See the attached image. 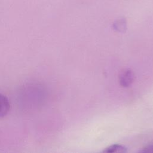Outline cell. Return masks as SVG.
<instances>
[{"mask_svg":"<svg viewBox=\"0 0 153 153\" xmlns=\"http://www.w3.org/2000/svg\"><path fill=\"white\" fill-rule=\"evenodd\" d=\"M10 102L4 95L0 94V117H4L10 110Z\"/></svg>","mask_w":153,"mask_h":153,"instance_id":"2","label":"cell"},{"mask_svg":"<svg viewBox=\"0 0 153 153\" xmlns=\"http://www.w3.org/2000/svg\"><path fill=\"white\" fill-rule=\"evenodd\" d=\"M142 152H153V144H151L149 145L146 146L145 147L143 148L142 150H140Z\"/></svg>","mask_w":153,"mask_h":153,"instance_id":"4","label":"cell"},{"mask_svg":"<svg viewBox=\"0 0 153 153\" xmlns=\"http://www.w3.org/2000/svg\"><path fill=\"white\" fill-rule=\"evenodd\" d=\"M105 152H124L127 151V148L121 145L114 144L111 145L103 151Z\"/></svg>","mask_w":153,"mask_h":153,"instance_id":"3","label":"cell"},{"mask_svg":"<svg viewBox=\"0 0 153 153\" xmlns=\"http://www.w3.org/2000/svg\"><path fill=\"white\" fill-rule=\"evenodd\" d=\"M134 79V74L130 70H125L120 76V83L123 87L129 86Z\"/></svg>","mask_w":153,"mask_h":153,"instance_id":"1","label":"cell"}]
</instances>
